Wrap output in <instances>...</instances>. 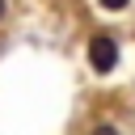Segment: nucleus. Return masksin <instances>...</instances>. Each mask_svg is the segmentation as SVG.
<instances>
[{
  "label": "nucleus",
  "instance_id": "1",
  "mask_svg": "<svg viewBox=\"0 0 135 135\" xmlns=\"http://www.w3.org/2000/svg\"><path fill=\"white\" fill-rule=\"evenodd\" d=\"M89 63L101 76H110L118 68V42H114V34H93L89 38Z\"/></svg>",
  "mask_w": 135,
  "mask_h": 135
},
{
  "label": "nucleus",
  "instance_id": "2",
  "mask_svg": "<svg viewBox=\"0 0 135 135\" xmlns=\"http://www.w3.org/2000/svg\"><path fill=\"white\" fill-rule=\"evenodd\" d=\"M97 4H101V8H110V13H122V8H127V0H97Z\"/></svg>",
  "mask_w": 135,
  "mask_h": 135
},
{
  "label": "nucleus",
  "instance_id": "3",
  "mask_svg": "<svg viewBox=\"0 0 135 135\" xmlns=\"http://www.w3.org/2000/svg\"><path fill=\"white\" fill-rule=\"evenodd\" d=\"M89 135H118V127H114V122H101V127H93Z\"/></svg>",
  "mask_w": 135,
  "mask_h": 135
},
{
  "label": "nucleus",
  "instance_id": "4",
  "mask_svg": "<svg viewBox=\"0 0 135 135\" xmlns=\"http://www.w3.org/2000/svg\"><path fill=\"white\" fill-rule=\"evenodd\" d=\"M4 8H8V0H0V17H4Z\"/></svg>",
  "mask_w": 135,
  "mask_h": 135
}]
</instances>
